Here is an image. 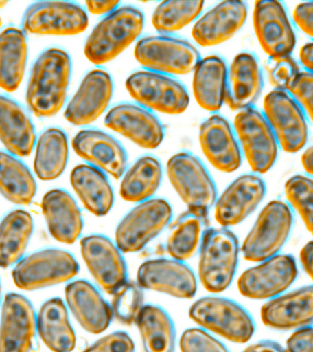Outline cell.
I'll return each mask as SVG.
<instances>
[{
    "label": "cell",
    "mask_w": 313,
    "mask_h": 352,
    "mask_svg": "<svg viewBox=\"0 0 313 352\" xmlns=\"http://www.w3.org/2000/svg\"><path fill=\"white\" fill-rule=\"evenodd\" d=\"M71 74L70 55L49 48L35 60L27 82L26 102L38 118H51L65 106Z\"/></svg>",
    "instance_id": "cell-1"
},
{
    "label": "cell",
    "mask_w": 313,
    "mask_h": 352,
    "mask_svg": "<svg viewBox=\"0 0 313 352\" xmlns=\"http://www.w3.org/2000/svg\"><path fill=\"white\" fill-rule=\"evenodd\" d=\"M144 25V14L139 8L118 7L104 16L88 36L85 57L96 65L111 62L139 38Z\"/></svg>",
    "instance_id": "cell-2"
},
{
    "label": "cell",
    "mask_w": 313,
    "mask_h": 352,
    "mask_svg": "<svg viewBox=\"0 0 313 352\" xmlns=\"http://www.w3.org/2000/svg\"><path fill=\"white\" fill-rule=\"evenodd\" d=\"M239 256V242L225 228H208L202 234L199 258V277L210 293L227 290L233 282Z\"/></svg>",
    "instance_id": "cell-3"
},
{
    "label": "cell",
    "mask_w": 313,
    "mask_h": 352,
    "mask_svg": "<svg viewBox=\"0 0 313 352\" xmlns=\"http://www.w3.org/2000/svg\"><path fill=\"white\" fill-rule=\"evenodd\" d=\"M167 175L188 211L207 221L216 187L202 162L191 153H178L167 161Z\"/></svg>",
    "instance_id": "cell-4"
},
{
    "label": "cell",
    "mask_w": 313,
    "mask_h": 352,
    "mask_svg": "<svg viewBox=\"0 0 313 352\" xmlns=\"http://www.w3.org/2000/svg\"><path fill=\"white\" fill-rule=\"evenodd\" d=\"M293 221L292 209L288 203L273 200L266 204L242 245L244 258L261 263L279 254L290 239Z\"/></svg>",
    "instance_id": "cell-5"
},
{
    "label": "cell",
    "mask_w": 313,
    "mask_h": 352,
    "mask_svg": "<svg viewBox=\"0 0 313 352\" xmlns=\"http://www.w3.org/2000/svg\"><path fill=\"white\" fill-rule=\"evenodd\" d=\"M189 314L200 327L231 342H248L255 331L250 314L237 302L222 297H203L192 305Z\"/></svg>",
    "instance_id": "cell-6"
},
{
    "label": "cell",
    "mask_w": 313,
    "mask_h": 352,
    "mask_svg": "<svg viewBox=\"0 0 313 352\" xmlns=\"http://www.w3.org/2000/svg\"><path fill=\"white\" fill-rule=\"evenodd\" d=\"M135 58L146 69L165 76H185L199 63L198 50L183 38L148 36L135 47Z\"/></svg>",
    "instance_id": "cell-7"
},
{
    "label": "cell",
    "mask_w": 313,
    "mask_h": 352,
    "mask_svg": "<svg viewBox=\"0 0 313 352\" xmlns=\"http://www.w3.org/2000/svg\"><path fill=\"white\" fill-rule=\"evenodd\" d=\"M79 264L70 252L45 249L21 258L12 271L13 282L24 291L38 290L73 279Z\"/></svg>",
    "instance_id": "cell-8"
},
{
    "label": "cell",
    "mask_w": 313,
    "mask_h": 352,
    "mask_svg": "<svg viewBox=\"0 0 313 352\" xmlns=\"http://www.w3.org/2000/svg\"><path fill=\"white\" fill-rule=\"evenodd\" d=\"M233 131L253 172L259 175L270 170L279 147L263 113L253 107L240 110L233 120Z\"/></svg>",
    "instance_id": "cell-9"
},
{
    "label": "cell",
    "mask_w": 313,
    "mask_h": 352,
    "mask_svg": "<svg viewBox=\"0 0 313 352\" xmlns=\"http://www.w3.org/2000/svg\"><path fill=\"white\" fill-rule=\"evenodd\" d=\"M126 87L139 106L148 110L178 115L189 107L188 92L172 76L148 70L137 71L126 79Z\"/></svg>",
    "instance_id": "cell-10"
},
{
    "label": "cell",
    "mask_w": 313,
    "mask_h": 352,
    "mask_svg": "<svg viewBox=\"0 0 313 352\" xmlns=\"http://www.w3.org/2000/svg\"><path fill=\"white\" fill-rule=\"evenodd\" d=\"M172 208L166 200L153 198L139 203L121 220L115 230L120 252H139L169 225Z\"/></svg>",
    "instance_id": "cell-11"
},
{
    "label": "cell",
    "mask_w": 313,
    "mask_h": 352,
    "mask_svg": "<svg viewBox=\"0 0 313 352\" xmlns=\"http://www.w3.org/2000/svg\"><path fill=\"white\" fill-rule=\"evenodd\" d=\"M264 116L279 147L288 153L302 150L309 139L306 115L288 91L272 90L264 98Z\"/></svg>",
    "instance_id": "cell-12"
},
{
    "label": "cell",
    "mask_w": 313,
    "mask_h": 352,
    "mask_svg": "<svg viewBox=\"0 0 313 352\" xmlns=\"http://www.w3.org/2000/svg\"><path fill=\"white\" fill-rule=\"evenodd\" d=\"M298 274L295 258L279 253L246 270L239 277L237 288L247 298L268 301L287 292Z\"/></svg>",
    "instance_id": "cell-13"
},
{
    "label": "cell",
    "mask_w": 313,
    "mask_h": 352,
    "mask_svg": "<svg viewBox=\"0 0 313 352\" xmlns=\"http://www.w3.org/2000/svg\"><path fill=\"white\" fill-rule=\"evenodd\" d=\"M23 32L38 35L74 36L87 29L86 11L73 2L33 3L25 11Z\"/></svg>",
    "instance_id": "cell-14"
},
{
    "label": "cell",
    "mask_w": 313,
    "mask_h": 352,
    "mask_svg": "<svg viewBox=\"0 0 313 352\" xmlns=\"http://www.w3.org/2000/svg\"><path fill=\"white\" fill-rule=\"evenodd\" d=\"M253 24L258 43L268 58L290 55L295 49V32L282 3L255 2Z\"/></svg>",
    "instance_id": "cell-15"
},
{
    "label": "cell",
    "mask_w": 313,
    "mask_h": 352,
    "mask_svg": "<svg viewBox=\"0 0 313 352\" xmlns=\"http://www.w3.org/2000/svg\"><path fill=\"white\" fill-rule=\"evenodd\" d=\"M37 329L32 302L16 293L5 294L0 318V352H30Z\"/></svg>",
    "instance_id": "cell-16"
},
{
    "label": "cell",
    "mask_w": 313,
    "mask_h": 352,
    "mask_svg": "<svg viewBox=\"0 0 313 352\" xmlns=\"http://www.w3.org/2000/svg\"><path fill=\"white\" fill-rule=\"evenodd\" d=\"M113 92L112 77L106 70L90 71L66 107V120L78 126L95 122L108 107Z\"/></svg>",
    "instance_id": "cell-17"
},
{
    "label": "cell",
    "mask_w": 313,
    "mask_h": 352,
    "mask_svg": "<svg viewBox=\"0 0 313 352\" xmlns=\"http://www.w3.org/2000/svg\"><path fill=\"white\" fill-rule=\"evenodd\" d=\"M104 125L146 150H155L163 142L161 123L153 113L139 104H117L107 113Z\"/></svg>",
    "instance_id": "cell-18"
},
{
    "label": "cell",
    "mask_w": 313,
    "mask_h": 352,
    "mask_svg": "<svg viewBox=\"0 0 313 352\" xmlns=\"http://www.w3.org/2000/svg\"><path fill=\"white\" fill-rule=\"evenodd\" d=\"M260 316L265 326L280 331L313 326V285L285 292L268 300L261 307Z\"/></svg>",
    "instance_id": "cell-19"
},
{
    "label": "cell",
    "mask_w": 313,
    "mask_h": 352,
    "mask_svg": "<svg viewBox=\"0 0 313 352\" xmlns=\"http://www.w3.org/2000/svg\"><path fill=\"white\" fill-rule=\"evenodd\" d=\"M81 252L90 274L104 292L112 294L126 282V266L119 249L106 236L82 239Z\"/></svg>",
    "instance_id": "cell-20"
},
{
    "label": "cell",
    "mask_w": 313,
    "mask_h": 352,
    "mask_svg": "<svg viewBox=\"0 0 313 352\" xmlns=\"http://www.w3.org/2000/svg\"><path fill=\"white\" fill-rule=\"evenodd\" d=\"M266 192L265 182L255 173L236 178L216 204V219L222 227L240 224L257 209Z\"/></svg>",
    "instance_id": "cell-21"
},
{
    "label": "cell",
    "mask_w": 313,
    "mask_h": 352,
    "mask_svg": "<svg viewBox=\"0 0 313 352\" xmlns=\"http://www.w3.org/2000/svg\"><path fill=\"white\" fill-rule=\"evenodd\" d=\"M137 283L142 289L191 299L197 291V280L191 268L176 260L155 258L143 263L137 271Z\"/></svg>",
    "instance_id": "cell-22"
},
{
    "label": "cell",
    "mask_w": 313,
    "mask_h": 352,
    "mask_svg": "<svg viewBox=\"0 0 313 352\" xmlns=\"http://www.w3.org/2000/svg\"><path fill=\"white\" fill-rule=\"evenodd\" d=\"M199 142L206 159L220 172H235L241 166L240 146L232 126L222 116L211 115L200 124Z\"/></svg>",
    "instance_id": "cell-23"
},
{
    "label": "cell",
    "mask_w": 313,
    "mask_h": 352,
    "mask_svg": "<svg viewBox=\"0 0 313 352\" xmlns=\"http://www.w3.org/2000/svg\"><path fill=\"white\" fill-rule=\"evenodd\" d=\"M248 14L246 3L239 0L220 2L195 22L192 35L202 47L219 45L243 28Z\"/></svg>",
    "instance_id": "cell-24"
},
{
    "label": "cell",
    "mask_w": 313,
    "mask_h": 352,
    "mask_svg": "<svg viewBox=\"0 0 313 352\" xmlns=\"http://www.w3.org/2000/svg\"><path fill=\"white\" fill-rule=\"evenodd\" d=\"M71 145L77 155L102 172L115 179L125 173L128 162L125 148L106 132L82 129L74 136Z\"/></svg>",
    "instance_id": "cell-25"
},
{
    "label": "cell",
    "mask_w": 313,
    "mask_h": 352,
    "mask_svg": "<svg viewBox=\"0 0 313 352\" xmlns=\"http://www.w3.org/2000/svg\"><path fill=\"white\" fill-rule=\"evenodd\" d=\"M263 88V76L257 57L250 52L236 55L227 70L224 103L232 110L252 107Z\"/></svg>",
    "instance_id": "cell-26"
},
{
    "label": "cell",
    "mask_w": 313,
    "mask_h": 352,
    "mask_svg": "<svg viewBox=\"0 0 313 352\" xmlns=\"http://www.w3.org/2000/svg\"><path fill=\"white\" fill-rule=\"evenodd\" d=\"M65 297L71 312L85 331L100 334L109 327L113 318L111 305L90 283L76 280L68 283Z\"/></svg>",
    "instance_id": "cell-27"
},
{
    "label": "cell",
    "mask_w": 313,
    "mask_h": 352,
    "mask_svg": "<svg viewBox=\"0 0 313 352\" xmlns=\"http://www.w3.org/2000/svg\"><path fill=\"white\" fill-rule=\"evenodd\" d=\"M41 209L52 238L65 244H73L79 239L84 221L76 200L69 192L62 189L46 192Z\"/></svg>",
    "instance_id": "cell-28"
},
{
    "label": "cell",
    "mask_w": 313,
    "mask_h": 352,
    "mask_svg": "<svg viewBox=\"0 0 313 352\" xmlns=\"http://www.w3.org/2000/svg\"><path fill=\"white\" fill-rule=\"evenodd\" d=\"M0 142L16 157L29 156L34 148V126L26 110L15 100L0 95Z\"/></svg>",
    "instance_id": "cell-29"
},
{
    "label": "cell",
    "mask_w": 313,
    "mask_h": 352,
    "mask_svg": "<svg viewBox=\"0 0 313 352\" xmlns=\"http://www.w3.org/2000/svg\"><path fill=\"white\" fill-rule=\"evenodd\" d=\"M227 65L217 55L203 58L194 71L192 91L195 100L202 109L216 112L224 103Z\"/></svg>",
    "instance_id": "cell-30"
},
{
    "label": "cell",
    "mask_w": 313,
    "mask_h": 352,
    "mask_svg": "<svg viewBox=\"0 0 313 352\" xmlns=\"http://www.w3.org/2000/svg\"><path fill=\"white\" fill-rule=\"evenodd\" d=\"M71 186L90 213L106 216L114 205V192L106 176L97 168L80 164L71 173Z\"/></svg>",
    "instance_id": "cell-31"
},
{
    "label": "cell",
    "mask_w": 313,
    "mask_h": 352,
    "mask_svg": "<svg viewBox=\"0 0 313 352\" xmlns=\"http://www.w3.org/2000/svg\"><path fill=\"white\" fill-rule=\"evenodd\" d=\"M37 330L40 340L52 352H71L76 336L69 320L68 311L59 297L47 300L37 316Z\"/></svg>",
    "instance_id": "cell-32"
},
{
    "label": "cell",
    "mask_w": 313,
    "mask_h": 352,
    "mask_svg": "<svg viewBox=\"0 0 313 352\" xmlns=\"http://www.w3.org/2000/svg\"><path fill=\"white\" fill-rule=\"evenodd\" d=\"M27 59L26 34L10 27L0 32V88L5 92L18 89L23 80Z\"/></svg>",
    "instance_id": "cell-33"
},
{
    "label": "cell",
    "mask_w": 313,
    "mask_h": 352,
    "mask_svg": "<svg viewBox=\"0 0 313 352\" xmlns=\"http://www.w3.org/2000/svg\"><path fill=\"white\" fill-rule=\"evenodd\" d=\"M33 228L32 217L23 209H15L3 217L0 222V268H8L21 260Z\"/></svg>",
    "instance_id": "cell-34"
},
{
    "label": "cell",
    "mask_w": 313,
    "mask_h": 352,
    "mask_svg": "<svg viewBox=\"0 0 313 352\" xmlns=\"http://www.w3.org/2000/svg\"><path fill=\"white\" fill-rule=\"evenodd\" d=\"M69 158L67 136L58 128H49L40 135L36 143L34 172L38 178L51 181L65 172Z\"/></svg>",
    "instance_id": "cell-35"
},
{
    "label": "cell",
    "mask_w": 313,
    "mask_h": 352,
    "mask_svg": "<svg viewBox=\"0 0 313 352\" xmlns=\"http://www.w3.org/2000/svg\"><path fill=\"white\" fill-rule=\"evenodd\" d=\"M162 179V166L159 160L144 156L125 173L120 184V195L131 203H141L150 199L158 191Z\"/></svg>",
    "instance_id": "cell-36"
},
{
    "label": "cell",
    "mask_w": 313,
    "mask_h": 352,
    "mask_svg": "<svg viewBox=\"0 0 313 352\" xmlns=\"http://www.w3.org/2000/svg\"><path fill=\"white\" fill-rule=\"evenodd\" d=\"M37 184L29 168L16 156L0 151V194L19 206L32 203Z\"/></svg>",
    "instance_id": "cell-37"
},
{
    "label": "cell",
    "mask_w": 313,
    "mask_h": 352,
    "mask_svg": "<svg viewBox=\"0 0 313 352\" xmlns=\"http://www.w3.org/2000/svg\"><path fill=\"white\" fill-rule=\"evenodd\" d=\"M136 324L145 352H174V324L162 308L153 305H144Z\"/></svg>",
    "instance_id": "cell-38"
},
{
    "label": "cell",
    "mask_w": 313,
    "mask_h": 352,
    "mask_svg": "<svg viewBox=\"0 0 313 352\" xmlns=\"http://www.w3.org/2000/svg\"><path fill=\"white\" fill-rule=\"evenodd\" d=\"M206 222L189 211L176 220L166 245L167 252L173 260L186 261L196 253L202 242L203 224Z\"/></svg>",
    "instance_id": "cell-39"
},
{
    "label": "cell",
    "mask_w": 313,
    "mask_h": 352,
    "mask_svg": "<svg viewBox=\"0 0 313 352\" xmlns=\"http://www.w3.org/2000/svg\"><path fill=\"white\" fill-rule=\"evenodd\" d=\"M203 7V1L172 0L161 2L154 10L153 27L163 35L177 32L194 21L202 13Z\"/></svg>",
    "instance_id": "cell-40"
},
{
    "label": "cell",
    "mask_w": 313,
    "mask_h": 352,
    "mask_svg": "<svg viewBox=\"0 0 313 352\" xmlns=\"http://www.w3.org/2000/svg\"><path fill=\"white\" fill-rule=\"evenodd\" d=\"M288 206L301 217L307 230L313 236V177L297 175L285 184Z\"/></svg>",
    "instance_id": "cell-41"
},
{
    "label": "cell",
    "mask_w": 313,
    "mask_h": 352,
    "mask_svg": "<svg viewBox=\"0 0 313 352\" xmlns=\"http://www.w3.org/2000/svg\"><path fill=\"white\" fill-rule=\"evenodd\" d=\"M111 296L113 316L124 324L136 323L144 307V294L139 283L126 280Z\"/></svg>",
    "instance_id": "cell-42"
},
{
    "label": "cell",
    "mask_w": 313,
    "mask_h": 352,
    "mask_svg": "<svg viewBox=\"0 0 313 352\" xmlns=\"http://www.w3.org/2000/svg\"><path fill=\"white\" fill-rule=\"evenodd\" d=\"M265 66L269 84L274 87V90L288 91L301 73L298 63L291 55L268 58Z\"/></svg>",
    "instance_id": "cell-43"
},
{
    "label": "cell",
    "mask_w": 313,
    "mask_h": 352,
    "mask_svg": "<svg viewBox=\"0 0 313 352\" xmlns=\"http://www.w3.org/2000/svg\"><path fill=\"white\" fill-rule=\"evenodd\" d=\"M181 352H229L227 346L213 336L200 329H189L180 340Z\"/></svg>",
    "instance_id": "cell-44"
},
{
    "label": "cell",
    "mask_w": 313,
    "mask_h": 352,
    "mask_svg": "<svg viewBox=\"0 0 313 352\" xmlns=\"http://www.w3.org/2000/svg\"><path fill=\"white\" fill-rule=\"evenodd\" d=\"M288 92L313 123V74L301 71L288 87Z\"/></svg>",
    "instance_id": "cell-45"
},
{
    "label": "cell",
    "mask_w": 313,
    "mask_h": 352,
    "mask_svg": "<svg viewBox=\"0 0 313 352\" xmlns=\"http://www.w3.org/2000/svg\"><path fill=\"white\" fill-rule=\"evenodd\" d=\"M82 352H135V345L128 333L117 331L95 341Z\"/></svg>",
    "instance_id": "cell-46"
},
{
    "label": "cell",
    "mask_w": 313,
    "mask_h": 352,
    "mask_svg": "<svg viewBox=\"0 0 313 352\" xmlns=\"http://www.w3.org/2000/svg\"><path fill=\"white\" fill-rule=\"evenodd\" d=\"M288 352H313V326L293 331L286 342Z\"/></svg>",
    "instance_id": "cell-47"
},
{
    "label": "cell",
    "mask_w": 313,
    "mask_h": 352,
    "mask_svg": "<svg viewBox=\"0 0 313 352\" xmlns=\"http://www.w3.org/2000/svg\"><path fill=\"white\" fill-rule=\"evenodd\" d=\"M293 21L302 32L313 38V2L297 5L293 11Z\"/></svg>",
    "instance_id": "cell-48"
},
{
    "label": "cell",
    "mask_w": 313,
    "mask_h": 352,
    "mask_svg": "<svg viewBox=\"0 0 313 352\" xmlns=\"http://www.w3.org/2000/svg\"><path fill=\"white\" fill-rule=\"evenodd\" d=\"M119 1H87L85 3L88 11L95 16H106L113 11L117 10L119 6Z\"/></svg>",
    "instance_id": "cell-49"
},
{
    "label": "cell",
    "mask_w": 313,
    "mask_h": 352,
    "mask_svg": "<svg viewBox=\"0 0 313 352\" xmlns=\"http://www.w3.org/2000/svg\"><path fill=\"white\" fill-rule=\"evenodd\" d=\"M302 269L313 282V241L307 242L299 252Z\"/></svg>",
    "instance_id": "cell-50"
},
{
    "label": "cell",
    "mask_w": 313,
    "mask_h": 352,
    "mask_svg": "<svg viewBox=\"0 0 313 352\" xmlns=\"http://www.w3.org/2000/svg\"><path fill=\"white\" fill-rule=\"evenodd\" d=\"M243 352H288V351L275 341L262 340L246 346Z\"/></svg>",
    "instance_id": "cell-51"
},
{
    "label": "cell",
    "mask_w": 313,
    "mask_h": 352,
    "mask_svg": "<svg viewBox=\"0 0 313 352\" xmlns=\"http://www.w3.org/2000/svg\"><path fill=\"white\" fill-rule=\"evenodd\" d=\"M299 55L301 65L307 72L313 74V41L304 44Z\"/></svg>",
    "instance_id": "cell-52"
},
{
    "label": "cell",
    "mask_w": 313,
    "mask_h": 352,
    "mask_svg": "<svg viewBox=\"0 0 313 352\" xmlns=\"http://www.w3.org/2000/svg\"><path fill=\"white\" fill-rule=\"evenodd\" d=\"M301 164L305 172L313 177V145L308 148L302 154Z\"/></svg>",
    "instance_id": "cell-53"
},
{
    "label": "cell",
    "mask_w": 313,
    "mask_h": 352,
    "mask_svg": "<svg viewBox=\"0 0 313 352\" xmlns=\"http://www.w3.org/2000/svg\"><path fill=\"white\" fill-rule=\"evenodd\" d=\"M8 5L7 1H0V10H2V8H5V6Z\"/></svg>",
    "instance_id": "cell-54"
},
{
    "label": "cell",
    "mask_w": 313,
    "mask_h": 352,
    "mask_svg": "<svg viewBox=\"0 0 313 352\" xmlns=\"http://www.w3.org/2000/svg\"><path fill=\"white\" fill-rule=\"evenodd\" d=\"M2 297V289H1V283H0V302H1Z\"/></svg>",
    "instance_id": "cell-55"
}]
</instances>
